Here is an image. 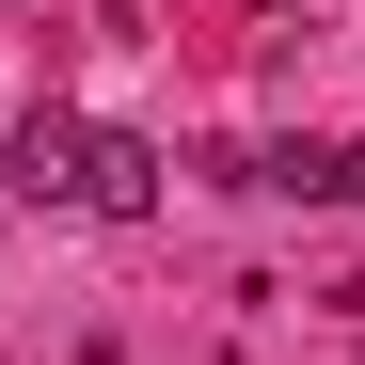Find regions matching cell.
Returning <instances> with one entry per match:
<instances>
[{"mask_svg": "<svg viewBox=\"0 0 365 365\" xmlns=\"http://www.w3.org/2000/svg\"><path fill=\"white\" fill-rule=\"evenodd\" d=\"M96 143H111V128H80V111H48V96H32V111H16V159H0V175H16L32 207H80V222H96Z\"/></svg>", "mask_w": 365, "mask_h": 365, "instance_id": "obj_1", "label": "cell"}, {"mask_svg": "<svg viewBox=\"0 0 365 365\" xmlns=\"http://www.w3.org/2000/svg\"><path fill=\"white\" fill-rule=\"evenodd\" d=\"M143 207H159V143L111 128V143H96V222H143Z\"/></svg>", "mask_w": 365, "mask_h": 365, "instance_id": "obj_2", "label": "cell"}, {"mask_svg": "<svg viewBox=\"0 0 365 365\" xmlns=\"http://www.w3.org/2000/svg\"><path fill=\"white\" fill-rule=\"evenodd\" d=\"M334 191H349V207H365V143H334Z\"/></svg>", "mask_w": 365, "mask_h": 365, "instance_id": "obj_3", "label": "cell"}]
</instances>
